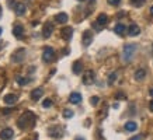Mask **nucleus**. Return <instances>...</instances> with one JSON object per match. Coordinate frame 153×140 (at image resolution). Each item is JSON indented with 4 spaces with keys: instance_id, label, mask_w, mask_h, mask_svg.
I'll use <instances>...</instances> for the list:
<instances>
[{
    "instance_id": "obj_1",
    "label": "nucleus",
    "mask_w": 153,
    "mask_h": 140,
    "mask_svg": "<svg viewBox=\"0 0 153 140\" xmlns=\"http://www.w3.org/2000/svg\"><path fill=\"white\" fill-rule=\"evenodd\" d=\"M34 123H35V115L31 111H25L17 121V125H19L20 129L31 127V126H34Z\"/></svg>"
},
{
    "instance_id": "obj_2",
    "label": "nucleus",
    "mask_w": 153,
    "mask_h": 140,
    "mask_svg": "<svg viewBox=\"0 0 153 140\" xmlns=\"http://www.w3.org/2000/svg\"><path fill=\"white\" fill-rule=\"evenodd\" d=\"M136 49H138L136 43H126L124 46V51H122V59L125 62H131L136 53Z\"/></svg>"
},
{
    "instance_id": "obj_3",
    "label": "nucleus",
    "mask_w": 153,
    "mask_h": 140,
    "mask_svg": "<svg viewBox=\"0 0 153 140\" xmlns=\"http://www.w3.org/2000/svg\"><path fill=\"white\" fill-rule=\"evenodd\" d=\"M53 59H55V51L49 46L45 48V51L42 53V60L45 62V63H51Z\"/></svg>"
},
{
    "instance_id": "obj_4",
    "label": "nucleus",
    "mask_w": 153,
    "mask_h": 140,
    "mask_svg": "<svg viewBox=\"0 0 153 140\" xmlns=\"http://www.w3.org/2000/svg\"><path fill=\"white\" fill-rule=\"evenodd\" d=\"M94 83V71L93 70H86L83 73V84L90 85Z\"/></svg>"
},
{
    "instance_id": "obj_5",
    "label": "nucleus",
    "mask_w": 153,
    "mask_h": 140,
    "mask_svg": "<svg viewBox=\"0 0 153 140\" xmlns=\"http://www.w3.org/2000/svg\"><path fill=\"white\" fill-rule=\"evenodd\" d=\"M24 57H25V49H19V51L13 55L11 59H13L14 63H20V62L24 60Z\"/></svg>"
},
{
    "instance_id": "obj_6",
    "label": "nucleus",
    "mask_w": 153,
    "mask_h": 140,
    "mask_svg": "<svg viewBox=\"0 0 153 140\" xmlns=\"http://www.w3.org/2000/svg\"><path fill=\"white\" fill-rule=\"evenodd\" d=\"M82 42H83L84 46H88V45L93 42V34L90 32V31H84L83 37H82Z\"/></svg>"
},
{
    "instance_id": "obj_7",
    "label": "nucleus",
    "mask_w": 153,
    "mask_h": 140,
    "mask_svg": "<svg viewBox=\"0 0 153 140\" xmlns=\"http://www.w3.org/2000/svg\"><path fill=\"white\" fill-rule=\"evenodd\" d=\"M62 132H63V129H62V127H59V126H53V127H51V129H49V136H51V137H56V139H58V137H62V136H63V133H62Z\"/></svg>"
},
{
    "instance_id": "obj_8",
    "label": "nucleus",
    "mask_w": 153,
    "mask_h": 140,
    "mask_svg": "<svg viewBox=\"0 0 153 140\" xmlns=\"http://www.w3.org/2000/svg\"><path fill=\"white\" fill-rule=\"evenodd\" d=\"M13 135H14L13 129L6 127V129H3V130L0 132V139H1V140H10L11 137H13Z\"/></svg>"
},
{
    "instance_id": "obj_9",
    "label": "nucleus",
    "mask_w": 153,
    "mask_h": 140,
    "mask_svg": "<svg viewBox=\"0 0 153 140\" xmlns=\"http://www.w3.org/2000/svg\"><path fill=\"white\" fill-rule=\"evenodd\" d=\"M60 35H62V38H63L65 41H69L70 38H72V35H73V28L72 27L63 28V29L60 31Z\"/></svg>"
},
{
    "instance_id": "obj_10",
    "label": "nucleus",
    "mask_w": 153,
    "mask_h": 140,
    "mask_svg": "<svg viewBox=\"0 0 153 140\" xmlns=\"http://www.w3.org/2000/svg\"><path fill=\"white\" fill-rule=\"evenodd\" d=\"M139 34H140L139 25H136V24H131L129 28H128V35H129V37H136V35H139Z\"/></svg>"
},
{
    "instance_id": "obj_11",
    "label": "nucleus",
    "mask_w": 153,
    "mask_h": 140,
    "mask_svg": "<svg viewBox=\"0 0 153 140\" xmlns=\"http://www.w3.org/2000/svg\"><path fill=\"white\" fill-rule=\"evenodd\" d=\"M27 11V7L24 3H17V4L14 6V13L17 14V15H24Z\"/></svg>"
},
{
    "instance_id": "obj_12",
    "label": "nucleus",
    "mask_w": 153,
    "mask_h": 140,
    "mask_svg": "<svg viewBox=\"0 0 153 140\" xmlns=\"http://www.w3.org/2000/svg\"><path fill=\"white\" fill-rule=\"evenodd\" d=\"M53 32V24L52 23H47L44 25V37L45 38H49Z\"/></svg>"
},
{
    "instance_id": "obj_13",
    "label": "nucleus",
    "mask_w": 153,
    "mask_h": 140,
    "mask_svg": "<svg viewBox=\"0 0 153 140\" xmlns=\"http://www.w3.org/2000/svg\"><path fill=\"white\" fill-rule=\"evenodd\" d=\"M96 23L100 25V27H104V25H107V23H108V15L104 13L101 14H98V17H97V21Z\"/></svg>"
},
{
    "instance_id": "obj_14",
    "label": "nucleus",
    "mask_w": 153,
    "mask_h": 140,
    "mask_svg": "<svg viewBox=\"0 0 153 140\" xmlns=\"http://www.w3.org/2000/svg\"><path fill=\"white\" fill-rule=\"evenodd\" d=\"M3 101H4L7 105H13V104L17 102V95H14V94H7V95H4Z\"/></svg>"
},
{
    "instance_id": "obj_15",
    "label": "nucleus",
    "mask_w": 153,
    "mask_h": 140,
    "mask_svg": "<svg viewBox=\"0 0 153 140\" xmlns=\"http://www.w3.org/2000/svg\"><path fill=\"white\" fill-rule=\"evenodd\" d=\"M13 34H14V37L16 38H21L23 37V34H24V28H23V25H20V24H17L16 27L13 28Z\"/></svg>"
},
{
    "instance_id": "obj_16",
    "label": "nucleus",
    "mask_w": 153,
    "mask_h": 140,
    "mask_svg": "<svg viewBox=\"0 0 153 140\" xmlns=\"http://www.w3.org/2000/svg\"><path fill=\"white\" fill-rule=\"evenodd\" d=\"M44 95V90L42 88H35L31 91V98H33L34 101H37V99H39V98Z\"/></svg>"
},
{
    "instance_id": "obj_17",
    "label": "nucleus",
    "mask_w": 153,
    "mask_h": 140,
    "mask_svg": "<svg viewBox=\"0 0 153 140\" xmlns=\"http://www.w3.org/2000/svg\"><path fill=\"white\" fill-rule=\"evenodd\" d=\"M82 101V95L79 93H72L69 97V102L70 104H79Z\"/></svg>"
},
{
    "instance_id": "obj_18",
    "label": "nucleus",
    "mask_w": 153,
    "mask_h": 140,
    "mask_svg": "<svg viewBox=\"0 0 153 140\" xmlns=\"http://www.w3.org/2000/svg\"><path fill=\"white\" fill-rule=\"evenodd\" d=\"M125 130L126 132H135L136 130V127H138V125H136V122H134V121H128V122H125Z\"/></svg>"
},
{
    "instance_id": "obj_19",
    "label": "nucleus",
    "mask_w": 153,
    "mask_h": 140,
    "mask_svg": "<svg viewBox=\"0 0 153 140\" xmlns=\"http://www.w3.org/2000/svg\"><path fill=\"white\" fill-rule=\"evenodd\" d=\"M125 31H126V27L124 24H117L115 27H114V32H115L117 35H124Z\"/></svg>"
},
{
    "instance_id": "obj_20",
    "label": "nucleus",
    "mask_w": 153,
    "mask_h": 140,
    "mask_svg": "<svg viewBox=\"0 0 153 140\" xmlns=\"http://www.w3.org/2000/svg\"><path fill=\"white\" fill-rule=\"evenodd\" d=\"M72 70H73L74 74H80V73H82V70H83V65H82V62H79V60L74 62Z\"/></svg>"
},
{
    "instance_id": "obj_21",
    "label": "nucleus",
    "mask_w": 153,
    "mask_h": 140,
    "mask_svg": "<svg viewBox=\"0 0 153 140\" xmlns=\"http://www.w3.org/2000/svg\"><path fill=\"white\" fill-rule=\"evenodd\" d=\"M56 23H59V24H65L66 21H68V14L66 13H59V14H56Z\"/></svg>"
},
{
    "instance_id": "obj_22",
    "label": "nucleus",
    "mask_w": 153,
    "mask_h": 140,
    "mask_svg": "<svg viewBox=\"0 0 153 140\" xmlns=\"http://www.w3.org/2000/svg\"><path fill=\"white\" fill-rule=\"evenodd\" d=\"M145 77H146V71H145V69H138L136 71H135V80L140 81V80H143Z\"/></svg>"
},
{
    "instance_id": "obj_23",
    "label": "nucleus",
    "mask_w": 153,
    "mask_h": 140,
    "mask_svg": "<svg viewBox=\"0 0 153 140\" xmlns=\"http://www.w3.org/2000/svg\"><path fill=\"white\" fill-rule=\"evenodd\" d=\"M16 81H17L20 85H25V84H28L30 80L25 79V77H23V76H17V77H16Z\"/></svg>"
},
{
    "instance_id": "obj_24",
    "label": "nucleus",
    "mask_w": 153,
    "mask_h": 140,
    "mask_svg": "<svg viewBox=\"0 0 153 140\" xmlns=\"http://www.w3.org/2000/svg\"><path fill=\"white\" fill-rule=\"evenodd\" d=\"M145 1H146V0H131L132 6H135V7H142V6L145 4Z\"/></svg>"
},
{
    "instance_id": "obj_25",
    "label": "nucleus",
    "mask_w": 153,
    "mask_h": 140,
    "mask_svg": "<svg viewBox=\"0 0 153 140\" xmlns=\"http://www.w3.org/2000/svg\"><path fill=\"white\" fill-rule=\"evenodd\" d=\"M73 116V111H70V109H63V118L66 119H69V118Z\"/></svg>"
},
{
    "instance_id": "obj_26",
    "label": "nucleus",
    "mask_w": 153,
    "mask_h": 140,
    "mask_svg": "<svg viewBox=\"0 0 153 140\" xmlns=\"http://www.w3.org/2000/svg\"><path fill=\"white\" fill-rule=\"evenodd\" d=\"M115 80H117V73H111V74H110V77H108V84H110V85H112Z\"/></svg>"
},
{
    "instance_id": "obj_27",
    "label": "nucleus",
    "mask_w": 153,
    "mask_h": 140,
    "mask_svg": "<svg viewBox=\"0 0 153 140\" xmlns=\"http://www.w3.org/2000/svg\"><path fill=\"white\" fill-rule=\"evenodd\" d=\"M98 101H100V98H98L97 95H94V97H91V99H90V104L96 107V105H97V104H98Z\"/></svg>"
},
{
    "instance_id": "obj_28",
    "label": "nucleus",
    "mask_w": 153,
    "mask_h": 140,
    "mask_svg": "<svg viewBox=\"0 0 153 140\" xmlns=\"http://www.w3.org/2000/svg\"><path fill=\"white\" fill-rule=\"evenodd\" d=\"M42 107L44 108H49V107H52V101L49 99V98H47L44 102H42Z\"/></svg>"
},
{
    "instance_id": "obj_29",
    "label": "nucleus",
    "mask_w": 153,
    "mask_h": 140,
    "mask_svg": "<svg viewBox=\"0 0 153 140\" xmlns=\"http://www.w3.org/2000/svg\"><path fill=\"white\" fill-rule=\"evenodd\" d=\"M108 1V4H111V6H118L121 3V0H107Z\"/></svg>"
},
{
    "instance_id": "obj_30",
    "label": "nucleus",
    "mask_w": 153,
    "mask_h": 140,
    "mask_svg": "<svg viewBox=\"0 0 153 140\" xmlns=\"http://www.w3.org/2000/svg\"><path fill=\"white\" fill-rule=\"evenodd\" d=\"M115 98H121V99H125V95H124L122 93H118V94L115 95Z\"/></svg>"
},
{
    "instance_id": "obj_31",
    "label": "nucleus",
    "mask_w": 153,
    "mask_h": 140,
    "mask_svg": "<svg viewBox=\"0 0 153 140\" xmlns=\"http://www.w3.org/2000/svg\"><path fill=\"white\" fill-rule=\"evenodd\" d=\"M129 140H142V136H139V135H138V136H134V137H131Z\"/></svg>"
},
{
    "instance_id": "obj_32",
    "label": "nucleus",
    "mask_w": 153,
    "mask_h": 140,
    "mask_svg": "<svg viewBox=\"0 0 153 140\" xmlns=\"http://www.w3.org/2000/svg\"><path fill=\"white\" fill-rule=\"evenodd\" d=\"M149 109H150V111L153 112V99L150 101V104H149Z\"/></svg>"
},
{
    "instance_id": "obj_33",
    "label": "nucleus",
    "mask_w": 153,
    "mask_h": 140,
    "mask_svg": "<svg viewBox=\"0 0 153 140\" xmlns=\"http://www.w3.org/2000/svg\"><path fill=\"white\" fill-rule=\"evenodd\" d=\"M149 95H150V97H153V88L149 90Z\"/></svg>"
},
{
    "instance_id": "obj_34",
    "label": "nucleus",
    "mask_w": 153,
    "mask_h": 140,
    "mask_svg": "<svg viewBox=\"0 0 153 140\" xmlns=\"http://www.w3.org/2000/svg\"><path fill=\"white\" fill-rule=\"evenodd\" d=\"M9 112H10V109H3V113H6V115H7Z\"/></svg>"
},
{
    "instance_id": "obj_35",
    "label": "nucleus",
    "mask_w": 153,
    "mask_h": 140,
    "mask_svg": "<svg viewBox=\"0 0 153 140\" xmlns=\"http://www.w3.org/2000/svg\"><path fill=\"white\" fill-rule=\"evenodd\" d=\"M150 14H152V15H153V6H152V7H150Z\"/></svg>"
},
{
    "instance_id": "obj_36",
    "label": "nucleus",
    "mask_w": 153,
    "mask_h": 140,
    "mask_svg": "<svg viewBox=\"0 0 153 140\" xmlns=\"http://www.w3.org/2000/svg\"><path fill=\"white\" fill-rule=\"evenodd\" d=\"M1 48H3V42L0 41V49H1Z\"/></svg>"
},
{
    "instance_id": "obj_37",
    "label": "nucleus",
    "mask_w": 153,
    "mask_h": 140,
    "mask_svg": "<svg viewBox=\"0 0 153 140\" xmlns=\"http://www.w3.org/2000/svg\"><path fill=\"white\" fill-rule=\"evenodd\" d=\"M1 32H3V29H1V28H0V35H1Z\"/></svg>"
},
{
    "instance_id": "obj_38",
    "label": "nucleus",
    "mask_w": 153,
    "mask_h": 140,
    "mask_svg": "<svg viewBox=\"0 0 153 140\" xmlns=\"http://www.w3.org/2000/svg\"><path fill=\"white\" fill-rule=\"evenodd\" d=\"M76 140H84V139H80V137H77V139H76Z\"/></svg>"
},
{
    "instance_id": "obj_39",
    "label": "nucleus",
    "mask_w": 153,
    "mask_h": 140,
    "mask_svg": "<svg viewBox=\"0 0 153 140\" xmlns=\"http://www.w3.org/2000/svg\"><path fill=\"white\" fill-rule=\"evenodd\" d=\"M79 1H86V0H79Z\"/></svg>"
},
{
    "instance_id": "obj_40",
    "label": "nucleus",
    "mask_w": 153,
    "mask_h": 140,
    "mask_svg": "<svg viewBox=\"0 0 153 140\" xmlns=\"http://www.w3.org/2000/svg\"><path fill=\"white\" fill-rule=\"evenodd\" d=\"M0 14H1V7H0Z\"/></svg>"
}]
</instances>
